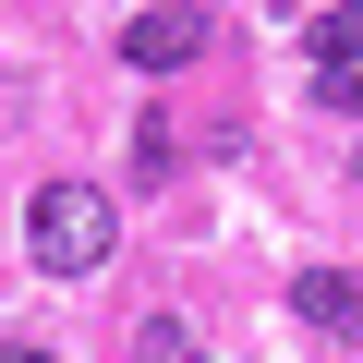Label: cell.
<instances>
[{"instance_id":"7a4b0ae2","label":"cell","mask_w":363,"mask_h":363,"mask_svg":"<svg viewBox=\"0 0 363 363\" xmlns=\"http://www.w3.org/2000/svg\"><path fill=\"white\" fill-rule=\"evenodd\" d=\"M194 49H206V0H157V13L121 25V61H133V73H182Z\"/></svg>"},{"instance_id":"277c9868","label":"cell","mask_w":363,"mask_h":363,"mask_svg":"<svg viewBox=\"0 0 363 363\" xmlns=\"http://www.w3.org/2000/svg\"><path fill=\"white\" fill-rule=\"evenodd\" d=\"M303 49H315V73H363V0H327L303 25Z\"/></svg>"},{"instance_id":"3957f363","label":"cell","mask_w":363,"mask_h":363,"mask_svg":"<svg viewBox=\"0 0 363 363\" xmlns=\"http://www.w3.org/2000/svg\"><path fill=\"white\" fill-rule=\"evenodd\" d=\"M291 315H315L327 339H363V279L351 267H303L291 279Z\"/></svg>"},{"instance_id":"5b68a950","label":"cell","mask_w":363,"mask_h":363,"mask_svg":"<svg viewBox=\"0 0 363 363\" xmlns=\"http://www.w3.org/2000/svg\"><path fill=\"white\" fill-rule=\"evenodd\" d=\"M0 363H49V351H0Z\"/></svg>"},{"instance_id":"6da1fadb","label":"cell","mask_w":363,"mask_h":363,"mask_svg":"<svg viewBox=\"0 0 363 363\" xmlns=\"http://www.w3.org/2000/svg\"><path fill=\"white\" fill-rule=\"evenodd\" d=\"M121 242V206L97 194V182H37V206H25V255L49 279H97Z\"/></svg>"}]
</instances>
